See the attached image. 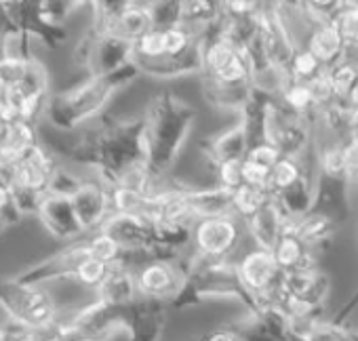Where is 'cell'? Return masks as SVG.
Here are the masks:
<instances>
[{"mask_svg":"<svg viewBox=\"0 0 358 341\" xmlns=\"http://www.w3.org/2000/svg\"><path fill=\"white\" fill-rule=\"evenodd\" d=\"M196 120V108L171 91H160L150 97L143 112L145 164L158 184L173 177L177 162L188 147Z\"/></svg>","mask_w":358,"mask_h":341,"instance_id":"6da1fadb","label":"cell"},{"mask_svg":"<svg viewBox=\"0 0 358 341\" xmlns=\"http://www.w3.org/2000/svg\"><path fill=\"white\" fill-rule=\"evenodd\" d=\"M139 76L141 74L137 66L129 64L127 68L106 76L89 74L66 93L51 95L47 106V116L51 126L64 133H74L78 129H85L87 124L101 118V114L112 103V99Z\"/></svg>","mask_w":358,"mask_h":341,"instance_id":"7a4b0ae2","label":"cell"},{"mask_svg":"<svg viewBox=\"0 0 358 341\" xmlns=\"http://www.w3.org/2000/svg\"><path fill=\"white\" fill-rule=\"evenodd\" d=\"M262 141L274 145L282 156L303 158L314 147V124L291 112L280 99L268 97L262 110Z\"/></svg>","mask_w":358,"mask_h":341,"instance_id":"3957f363","label":"cell"},{"mask_svg":"<svg viewBox=\"0 0 358 341\" xmlns=\"http://www.w3.org/2000/svg\"><path fill=\"white\" fill-rule=\"evenodd\" d=\"M0 307L11 322L22 326H49L62 320L59 303L47 286L20 284L17 280L0 289Z\"/></svg>","mask_w":358,"mask_h":341,"instance_id":"277c9868","label":"cell"},{"mask_svg":"<svg viewBox=\"0 0 358 341\" xmlns=\"http://www.w3.org/2000/svg\"><path fill=\"white\" fill-rule=\"evenodd\" d=\"M245 238V222L236 215L201 219L192 226V251L203 259H238Z\"/></svg>","mask_w":358,"mask_h":341,"instance_id":"5b68a950","label":"cell"},{"mask_svg":"<svg viewBox=\"0 0 358 341\" xmlns=\"http://www.w3.org/2000/svg\"><path fill=\"white\" fill-rule=\"evenodd\" d=\"M137 291L141 299L160 301L173 305L188 284L182 261L171 259H148L135 268Z\"/></svg>","mask_w":358,"mask_h":341,"instance_id":"8992f818","label":"cell"},{"mask_svg":"<svg viewBox=\"0 0 358 341\" xmlns=\"http://www.w3.org/2000/svg\"><path fill=\"white\" fill-rule=\"evenodd\" d=\"M236 270H238L241 286L249 299L247 310H251L259 301L270 299L272 291L276 289V284L282 276V270H280L274 253L255 249V247L241 253V257L236 259Z\"/></svg>","mask_w":358,"mask_h":341,"instance_id":"52a82bcc","label":"cell"},{"mask_svg":"<svg viewBox=\"0 0 358 341\" xmlns=\"http://www.w3.org/2000/svg\"><path fill=\"white\" fill-rule=\"evenodd\" d=\"M36 217L41 222V226L57 240L62 242H78L85 238V232L78 224V217L74 213V205L72 198L68 194H59V192H47L38 207H36Z\"/></svg>","mask_w":358,"mask_h":341,"instance_id":"ba28073f","label":"cell"},{"mask_svg":"<svg viewBox=\"0 0 358 341\" xmlns=\"http://www.w3.org/2000/svg\"><path fill=\"white\" fill-rule=\"evenodd\" d=\"M70 198L85 236L101 230L112 215L110 188L97 175L91 180H83V184Z\"/></svg>","mask_w":358,"mask_h":341,"instance_id":"9c48e42d","label":"cell"},{"mask_svg":"<svg viewBox=\"0 0 358 341\" xmlns=\"http://www.w3.org/2000/svg\"><path fill=\"white\" fill-rule=\"evenodd\" d=\"M251 145H253L251 131H249L247 122L243 118H238L234 124H230L226 129H220L213 135H209L203 141L201 150H203L205 160L211 164L213 173H215V168L220 164H224V162L245 160Z\"/></svg>","mask_w":358,"mask_h":341,"instance_id":"30bf717a","label":"cell"},{"mask_svg":"<svg viewBox=\"0 0 358 341\" xmlns=\"http://www.w3.org/2000/svg\"><path fill=\"white\" fill-rule=\"evenodd\" d=\"M171 305L160 301L141 299L124 310L127 320V335L131 341H160L166 320H169Z\"/></svg>","mask_w":358,"mask_h":341,"instance_id":"8fae6325","label":"cell"},{"mask_svg":"<svg viewBox=\"0 0 358 341\" xmlns=\"http://www.w3.org/2000/svg\"><path fill=\"white\" fill-rule=\"evenodd\" d=\"M95 299L114 312H124L131 305L139 301V291H137V280H135V270L127 266H114L101 286L93 293Z\"/></svg>","mask_w":358,"mask_h":341,"instance_id":"7c38bea8","label":"cell"},{"mask_svg":"<svg viewBox=\"0 0 358 341\" xmlns=\"http://www.w3.org/2000/svg\"><path fill=\"white\" fill-rule=\"evenodd\" d=\"M287 224H289V217L282 213V209L278 207V203L272 198L253 217L245 219L247 238L251 240V247H255V249L274 251V247L280 240Z\"/></svg>","mask_w":358,"mask_h":341,"instance_id":"4fadbf2b","label":"cell"},{"mask_svg":"<svg viewBox=\"0 0 358 341\" xmlns=\"http://www.w3.org/2000/svg\"><path fill=\"white\" fill-rule=\"evenodd\" d=\"M186 201L196 222L234 215V194L215 184L186 188Z\"/></svg>","mask_w":358,"mask_h":341,"instance_id":"5bb4252c","label":"cell"},{"mask_svg":"<svg viewBox=\"0 0 358 341\" xmlns=\"http://www.w3.org/2000/svg\"><path fill=\"white\" fill-rule=\"evenodd\" d=\"M293 234L318 257L322 253H327L337 236V228L339 224L335 219H331L329 215L320 213V211H310L308 215L293 219Z\"/></svg>","mask_w":358,"mask_h":341,"instance_id":"9a60e30c","label":"cell"},{"mask_svg":"<svg viewBox=\"0 0 358 341\" xmlns=\"http://www.w3.org/2000/svg\"><path fill=\"white\" fill-rule=\"evenodd\" d=\"M150 30H154V20H152L150 3H124L122 11L112 22L108 34L135 45Z\"/></svg>","mask_w":358,"mask_h":341,"instance_id":"2e32d148","label":"cell"},{"mask_svg":"<svg viewBox=\"0 0 358 341\" xmlns=\"http://www.w3.org/2000/svg\"><path fill=\"white\" fill-rule=\"evenodd\" d=\"M293 219H289L280 240L274 247V257L280 266L282 272H293V270H316L320 268V257L312 253L295 234H293Z\"/></svg>","mask_w":358,"mask_h":341,"instance_id":"e0dca14e","label":"cell"},{"mask_svg":"<svg viewBox=\"0 0 358 341\" xmlns=\"http://www.w3.org/2000/svg\"><path fill=\"white\" fill-rule=\"evenodd\" d=\"M350 182H339V180H329L318 175L316 182V192H314V207L312 211H320L341 224L348 213H350Z\"/></svg>","mask_w":358,"mask_h":341,"instance_id":"ac0fdd59","label":"cell"},{"mask_svg":"<svg viewBox=\"0 0 358 341\" xmlns=\"http://www.w3.org/2000/svg\"><path fill=\"white\" fill-rule=\"evenodd\" d=\"M314 53V57L329 70L345 57V47L333 24H318L310 30L303 45Z\"/></svg>","mask_w":358,"mask_h":341,"instance_id":"d6986e66","label":"cell"},{"mask_svg":"<svg viewBox=\"0 0 358 341\" xmlns=\"http://www.w3.org/2000/svg\"><path fill=\"white\" fill-rule=\"evenodd\" d=\"M316 160H318V173L322 177L350 182L345 141L329 137L322 145H316Z\"/></svg>","mask_w":358,"mask_h":341,"instance_id":"ffe728a7","label":"cell"},{"mask_svg":"<svg viewBox=\"0 0 358 341\" xmlns=\"http://www.w3.org/2000/svg\"><path fill=\"white\" fill-rule=\"evenodd\" d=\"M303 175H306V164H303L301 158L282 156V158L278 160V164L272 168L268 192L272 194V198H276L278 194L287 192V190L293 188L297 182H301Z\"/></svg>","mask_w":358,"mask_h":341,"instance_id":"44dd1931","label":"cell"},{"mask_svg":"<svg viewBox=\"0 0 358 341\" xmlns=\"http://www.w3.org/2000/svg\"><path fill=\"white\" fill-rule=\"evenodd\" d=\"M85 245L89 249V255L97 261H103L108 263L110 268L114 266H124L127 261V253L124 249L103 230H97L93 234H87L85 236Z\"/></svg>","mask_w":358,"mask_h":341,"instance_id":"7402d4cb","label":"cell"},{"mask_svg":"<svg viewBox=\"0 0 358 341\" xmlns=\"http://www.w3.org/2000/svg\"><path fill=\"white\" fill-rule=\"evenodd\" d=\"M333 26L343 41L345 57H358V3H345Z\"/></svg>","mask_w":358,"mask_h":341,"instance_id":"603a6c76","label":"cell"},{"mask_svg":"<svg viewBox=\"0 0 358 341\" xmlns=\"http://www.w3.org/2000/svg\"><path fill=\"white\" fill-rule=\"evenodd\" d=\"M270 201H272V194L268 190L243 186L234 192V215L245 222L253 217L259 209H264Z\"/></svg>","mask_w":358,"mask_h":341,"instance_id":"cb8c5ba5","label":"cell"},{"mask_svg":"<svg viewBox=\"0 0 358 341\" xmlns=\"http://www.w3.org/2000/svg\"><path fill=\"white\" fill-rule=\"evenodd\" d=\"M327 76L331 80V87L335 91V97L337 99H348L350 93H352V89L358 82V66L352 59L343 57L339 64H335L333 68L327 70Z\"/></svg>","mask_w":358,"mask_h":341,"instance_id":"d4e9b609","label":"cell"},{"mask_svg":"<svg viewBox=\"0 0 358 341\" xmlns=\"http://www.w3.org/2000/svg\"><path fill=\"white\" fill-rule=\"evenodd\" d=\"M287 70H289L291 80H295V82H310V80H314L318 74H322L327 68L314 57V53H312L310 49L299 47V49L295 51V55H293V59H291V64H289Z\"/></svg>","mask_w":358,"mask_h":341,"instance_id":"484cf974","label":"cell"},{"mask_svg":"<svg viewBox=\"0 0 358 341\" xmlns=\"http://www.w3.org/2000/svg\"><path fill=\"white\" fill-rule=\"evenodd\" d=\"M110 266L103 263V261H97L93 257H87L74 272L72 276V282H76L78 286L87 289V291H97L101 286V282L106 280V276L110 274Z\"/></svg>","mask_w":358,"mask_h":341,"instance_id":"4316f807","label":"cell"},{"mask_svg":"<svg viewBox=\"0 0 358 341\" xmlns=\"http://www.w3.org/2000/svg\"><path fill=\"white\" fill-rule=\"evenodd\" d=\"M215 186L228 190V192H236L238 188L245 186L243 180V160H230L224 162L215 168Z\"/></svg>","mask_w":358,"mask_h":341,"instance_id":"83f0119b","label":"cell"},{"mask_svg":"<svg viewBox=\"0 0 358 341\" xmlns=\"http://www.w3.org/2000/svg\"><path fill=\"white\" fill-rule=\"evenodd\" d=\"M156 30H166L182 24V3H150Z\"/></svg>","mask_w":358,"mask_h":341,"instance_id":"f1b7e54d","label":"cell"},{"mask_svg":"<svg viewBox=\"0 0 358 341\" xmlns=\"http://www.w3.org/2000/svg\"><path fill=\"white\" fill-rule=\"evenodd\" d=\"M280 158H282V154L274 145H270L266 141H257V143H253L249 147V152L245 156V162H251V164H255L259 168H266L272 173V168L278 164Z\"/></svg>","mask_w":358,"mask_h":341,"instance_id":"f546056e","label":"cell"},{"mask_svg":"<svg viewBox=\"0 0 358 341\" xmlns=\"http://www.w3.org/2000/svg\"><path fill=\"white\" fill-rule=\"evenodd\" d=\"M308 87H310V91H312V95H314V101H316L318 110L327 108L329 103H333V101L337 99L333 87H331V80H329V76H327V70H324L322 74H318L314 80H310Z\"/></svg>","mask_w":358,"mask_h":341,"instance_id":"4dcf8cb0","label":"cell"},{"mask_svg":"<svg viewBox=\"0 0 358 341\" xmlns=\"http://www.w3.org/2000/svg\"><path fill=\"white\" fill-rule=\"evenodd\" d=\"M196 341H243L236 326H220L213 331H205Z\"/></svg>","mask_w":358,"mask_h":341,"instance_id":"1f68e13d","label":"cell"},{"mask_svg":"<svg viewBox=\"0 0 358 341\" xmlns=\"http://www.w3.org/2000/svg\"><path fill=\"white\" fill-rule=\"evenodd\" d=\"M345 101H348L354 110H358V82H356V87L352 89V93H350V97H348Z\"/></svg>","mask_w":358,"mask_h":341,"instance_id":"d6a6232c","label":"cell"},{"mask_svg":"<svg viewBox=\"0 0 358 341\" xmlns=\"http://www.w3.org/2000/svg\"><path fill=\"white\" fill-rule=\"evenodd\" d=\"M350 186H354V188L358 190V170H356V173L352 175V180H350Z\"/></svg>","mask_w":358,"mask_h":341,"instance_id":"836d02e7","label":"cell"}]
</instances>
